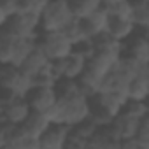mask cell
I'll list each match as a JSON object with an SVG mask.
<instances>
[{"mask_svg":"<svg viewBox=\"0 0 149 149\" xmlns=\"http://www.w3.org/2000/svg\"><path fill=\"white\" fill-rule=\"evenodd\" d=\"M130 100H149V79L135 76L128 86Z\"/></svg>","mask_w":149,"mask_h":149,"instance_id":"obj_18","label":"cell"},{"mask_svg":"<svg viewBox=\"0 0 149 149\" xmlns=\"http://www.w3.org/2000/svg\"><path fill=\"white\" fill-rule=\"evenodd\" d=\"M146 35H147V40H149V33H146Z\"/></svg>","mask_w":149,"mask_h":149,"instance_id":"obj_30","label":"cell"},{"mask_svg":"<svg viewBox=\"0 0 149 149\" xmlns=\"http://www.w3.org/2000/svg\"><path fill=\"white\" fill-rule=\"evenodd\" d=\"M126 56L140 61V63H146L149 61V40H147V35L146 33H139L135 37L130 39V44L126 47Z\"/></svg>","mask_w":149,"mask_h":149,"instance_id":"obj_15","label":"cell"},{"mask_svg":"<svg viewBox=\"0 0 149 149\" xmlns=\"http://www.w3.org/2000/svg\"><path fill=\"white\" fill-rule=\"evenodd\" d=\"M70 6L77 18H84L95 13L97 9L104 7V0H70Z\"/></svg>","mask_w":149,"mask_h":149,"instance_id":"obj_20","label":"cell"},{"mask_svg":"<svg viewBox=\"0 0 149 149\" xmlns=\"http://www.w3.org/2000/svg\"><path fill=\"white\" fill-rule=\"evenodd\" d=\"M112 123H114V126L118 128L119 137H121V142H123V140H126V139L137 137L142 121L137 119V118H133V116H130V114H126V112H121L119 116L114 118Z\"/></svg>","mask_w":149,"mask_h":149,"instance_id":"obj_13","label":"cell"},{"mask_svg":"<svg viewBox=\"0 0 149 149\" xmlns=\"http://www.w3.org/2000/svg\"><path fill=\"white\" fill-rule=\"evenodd\" d=\"M19 74H21V68L19 67L11 65V63L2 65V70H0V83H2V90H6V91L13 90L14 83L19 77Z\"/></svg>","mask_w":149,"mask_h":149,"instance_id":"obj_23","label":"cell"},{"mask_svg":"<svg viewBox=\"0 0 149 149\" xmlns=\"http://www.w3.org/2000/svg\"><path fill=\"white\" fill-rule=\"evenodd\" d=\"M51 125H53V121H51L46 114L33 111V112L30 114V118H28L21 126L25 128V132H26L28 135H32V137H35V139H40Z\"/></svg>","mask_w":149,"mask_h":149,"instance_id":"obj_14","label":"cell"},{"mask_svg":"<svg viewBox=\"0 0 149 149\" xmlns=\"http://www.w3.org/2000/svg\"><path fill=\"white\" fill-rule=\"evenodd\" d=\"M100 126L90 118L76 126L70 128V137H68V144L67 147H76V149H86L90 147V139L97 133Z\"/></svg>","mask_w":149,"mask_h":149,"instance_id":"obj_8","label":"cell"},{"mask_svg":"<svg viewBox=\"0 0 149 149\" xmlns=\"http://www.w3.org/2000/svg\"><path fill=\"white\" fill-rule=\"evenodd\" d=\"M107 11H109L111 16H116V18H130V19H133L135 4H133V0H123V2H118V4L109 6Z\"/></svg>","mask_w":149,"mask_h":149,"instance_id":"obj_25","label":"cell"},{"mask_svg":"<svg viewBox=\"0 0 149 149\" xmlns=\"http://www.w3.org/2000/svg\"><path fill=\"white\" fill-rule=\"evenodd\" d=\"M137 30V25L133 19L130 18H116V16H111V21H109V28L107 32L119 42H125L128 39L133 37Z\"/></svg>","mask_w":149,"mask_h":149,"instance_id":"obj_10","label":"cell"},{"mask_svg":"<svg viewBox=\"0 0 149 149\" xmlns=\"http://www.w3.org/2000/svg\"><path fill=\"white\" fill-rule=\"evenodd\" d=\"M39 39H16L14 44V51H13V58H11V65L21 67L25 63V60L30 56V53L37 47Z\"/></svg>","mask_w":149,"mask_h":149,"instance_id":"obj_16","label":"cell"},{"mask_svg":"<svg viewBox=\"0 0 149 149\" xmlns=\"http://www.w3.org/2000/svg\"><path fill=\"white\" fill-rule=\"evenodd\" d=\"M19 13L18 0H2L0 2V25H6L9 18Z\"/></svg>","mask_w":149,"mask_h":149,"instance_id":"obj_27","label":"cell"},{"mask_svg":"<svg viewBox=\"0 0 149 149\" xmlns=\"http://www.w3.org/2000/svg\"><path fill=\"white\" fill-rule=\"evenodd\" d=\"M118 2H123V0H104V7H109V6L118 4Z\"/></svg>","mask_w":149,"mask_h":149,"instance_id":"obj_29","label":"cell"},{"mask_svg":"<svg viewBox=\"0 0 149 149\" xmlns=\"http://www.w3.org/2000/svg\"><path fill=\"white\" fill-rule=\"evenodd\" d=\"M33 112L28 98H21V97H14L9 91H4L2 95V104H0V118L2 123H11V125H23L30 114Z\"/></svg>","mask_w":149,"mask_h":149,"instance_id":"obj_3","label":"cell"},{"mask_svg":"<svg viewBox=\"0 0 149 149\" xmlns=\"http://www.w3.org/2000/svg\"><path fill=\"white\" fill-rule=\"evenodd\" d=\"M16 39H18L16 35H13L6 28H2V32H0V61H2V65L11 63Z\"/></svg>","mask_w":149,"mask_h":149,"instance_id":"obj_19","label":"cell"},{"mask_svg":"<svg viewBox=\"0 0 149 149\" xmlns=\"http://www.w3.org/2000/svg\"><path fill=\"white\" fill-rule=\"evenodd\" d=\"M135 13L133 21L137 28H140L144 33H149V0H133Z\"/></svg>","mask_w":149,"mask_h":149,"instance_id":"obj_17","label":"cell"},{"mask_svg":"<svg viewBox=\"0 0 149 149\" xmlns=\"http://www.w3.org/2000/svg\"><path fill=\"white\" fill-rule=\"evenodd\" d=\"M137 139H139L142 149H149V116L142 119L139 133H137Z\"/></svg>","mask_w":149,"mask_h":149,"instance_id":"obj_28","label":"cell"},{"mask_svg":"<svg viewBox=\"0 0 149 149\" xmlns=\"http://www.w3.org/2000/svg\"><path fill=\"white\" fill-rule=\"evenodd\" d=\"M65 76L63 77H68V79H81V76L84 74L86 67H88V58L84 54H81L79 51L74 49L65 60Z\"/></svg>","mask_w":149,"mask_h":149,"instance_id":"obj_12","label":"cell"},{"mask_svg":"<svg viewBox=\"0 0 149 149\" xmlns=\"http://www.w3.org/2000/svg\"><path fill=\"white\" fill-rule=\"evenodd\" d=\"M53 123H63L76 126L91 118V98L84 93L74 95L70 98H60L58 105L47 114Z\"/></svg>","mask_w":149,"mask_h":149,"instance_id":"obj_1","label":"cell"},{"mask_svg":"<svg viewBox=\"0 0 149 149\" xmlns=\"http://www.w3.org/2000/svg\"><path fill=\"white\" fill-rule=\"evenodd\" d=\"M74 14L70 0H49L47 7L40 14V33L42 32H61L72 19Z\"/></svg>","mask_w":149,"mask_h":149,"instance_id":"obj_2","label":"cell"},{"mask_svg":"<svg viewBox=\"0 0 149 149\" xmlns=\"http://www.w3.org/2000/svg\"><path fill=\"white\" fill-rule=\"evenodd\" d=\"M49 0H18V6H19V11H25V13H33V14H42L44 9L47 7Z\"/></svg>","mask_w":149,"mask_h":149,"instance_id":"obj_26","label":"cell"},{"mask_svg":"<svg viewBox=\"0 0 149 149\" xmlns=\"http://www.w3.org/2000/svg\"><path fill=\"white\" fill-rule=\"evenodd\" d=\"M58 91L53 86H35L32 90V93L28 95V102L32 105L33 111L42 112V114H49L56 105H58Z\"/></svg>","mask_w":149,"mask_h":149,"instance_id":"obj_6","label":"cell"},{"mask_svg":"<svg viewBox=\"0 0 149 149\" xmlns=\"http://www.w3.org/2000/svg\"><path fill=\"white\" fill-rule=\"evenodd\" d=\"M70 40H72V44L74 46H77V44H81V42H84V40H88L90 37L86 35V32H84V28H83V23H81V19L79 18H76V19H72L63 30H61Z\"/></svg>","mask_w":149,"mask_h":149,"instance_id":"obj_21","label":"cell"},{"mask_svg":"<svg viewBox=\"0 0 149 149\" xmlns=\"http://www.w3.org/2000/svg\"><path fill=\"white\" fill-rule=\"evenodd\" d=\"M39 44L46 51L49 60H63L76 49V46L63 32H42L39 37Z\"/></svg>","mask_w":149,"mask_h":149,"instance_id":"obj_5","label":"cell"},{"mask_svg":"<svg viewBox=\"0 0 149 149\" xmlns=\"http://www.w3.org/2000/svg\"><path fill=\"white\" fill-rule=\"evenodd\" d=\"M54 88H56L60 98H70V97H74V95L83 93L79 79H68V77H63V79H60V81L56 83Z\"/></svg>","mask_w":149,"mask_h":149,"instance_id":"obj_22","label":"cell"},{"mask_svg":"<svg viewBox=\"0 0 149 149\" xmlns=\"http://www.w3.org/2000/svg\"><path fill=\"white\" fill-rule=\"evenodd\" d=\"M49 56L46 54V51L40 47V44H37V47L30 53V56L25 60V63L19 67L23 72H26L28 76H32V77H35L39 72H42L47 65H49Z\"/></svg>","mask_w":149,"mask_h":149,"instance_id":"obj_11","label":"cell"},{"mask_svg":"<svg viewBox=\"0 0 149 149\" xmlns=\"http://www.w3.org/2000/svg\"><path fill=\"white\" fill-rule=\"evenodd\" d=\"M7 32L19 39H39L40 37V16L33 13L19 11L13 18L7 19L6 25H2Z\"/></svg>","mask_w":149,"mask_h":149,"instance_id":"obj_4","label":"cell"},{"mask_svg":"<svg viewBox=\"0 0 149 149\" xmlns=\"http://www.w3.org/2000/svg\"><path fill=\"white\" fill-rule=\"evenodd\" d=\"M123 112L137 118V119H144L149 116V100H128Z\"/></svg>","mask_w":149,"mask_h":149,"instance_id":"obj_24","label":"cell"},{"mask_svg":"<svg viewBox=\"0 0 149 149\" xmlns=\"http://www.w3.org/2000/svg\"><path fill=\"white\" fill-rule=\"evenodd\" d=\"M70 128L68 125L63 123H53L46 133L39 139L40 140V149H65L68 144L70 137Z\"/></svg>","mask_w":149,"mask_h":149,"instance_id":"obj_7","label":"cell"},{"mask_svg":"<svg viewBox=\"0 0 149 149\" xmlns=\"http://www.w3.org/2000/svg\"><path fill=\"white\" fill-rule=\"evenodd\" d=\"M79 19H81V23H83V28H84L86 35H88L90 39H93V37H97V35L107 32L109 21H111V14H109L107 7H100V9H97L95 13H91V14H88V16H84V18H79Z\"/></svg>","mask_w":149,"mask_h":149,"instance_id":"obj_9","label":"cell"}]
</instances>
